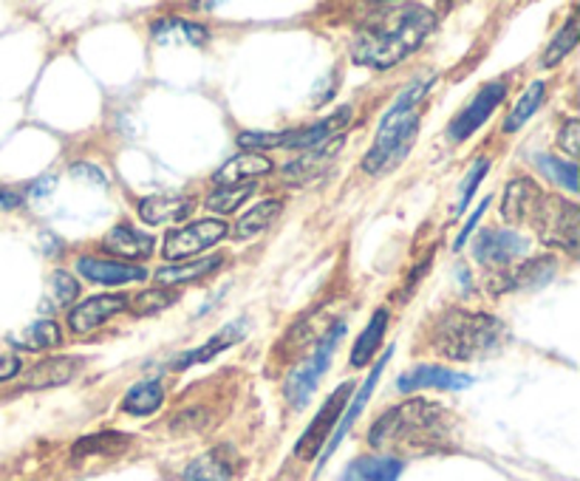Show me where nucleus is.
Instances as JSON below:
<instances>
[{
	"label": "nucleus",
	"mask_w": 580,
	"mask_h": 481,
	"mask_svg": "<svg viewBox=\"0 0 580 481\" xmlns=\"http://www.w3.org/2000/svg\"><path fill=\"white\" fill-rule=\"evenodd\" d=\"M433 29H437L433 9L423 3H386L363 17L354 31L352 60L357 65L386 72L416 49H423Z\"/></svg>",
	"instance_id": "1"
},
{
	"label": "nucleus",
	"mask_w": 580,
	"mask_h": 481,
	"mask_svg": "<svg viewBox=\"0 0 580 481\" xmlns=\"http://www.w3.org/2000/svg\"><path fill=\"white\" fill-rule=\"evenodd\" d=\"M153 37H156L159 43H179V40H185V43L190 46H201L207 43L210 31L204 29V26H196V23H187V21H173V17H167V21H159L156 26H153Z\"/></svg>",
	"instance_id": "29"
},
{
	"label": "nucleus",
	"mask_w": 580,
	"mask_h": 481,
	"mask_svg": "<svg viewBox=\"0 0 580 481\" xmlns=\"http://www.w3.org/2000/svg\"><path fill=\"white\" fill-rule=\"evenodd\" d=\"M343 334H345L343 320H340V324H335V326H329V329H326V334H323V338L315 343L312 354H308L301 366L289 374L287 400L292 403V408H303V405L308 403V396H312V391L317 389V382H320V377L326 374V368H329L331 357H335L337 343L343 340Z\"/></svg>",
	"instance_id": "6"
},
{
	"label": "nucleus",
	"mask_w": 580,
	"mask_h": 481,
	"mask_svg": "<svg viewBox=\"0 0 580 481\" xmlns=\"http://www.w3.org/2000/svg\"><path fill=\"white\" fill-rule=\"evenodd\" d=\"M21 371V357L15 354H0V382L12 380Z\"/></svg>",
	"instance_id": "43"
},
{
	"label": "nucleus",
	"mask_w": 580,
	"mask_h": 481,
	"mask_svg": "<svg viewBox=\"0 0 580 481\" xmlns=\"http://www.w3.org/2000/svg\"><path fill=\"white\" fill-rule=\"evenodd\" d=\"M12 343L17 349H26V352L54 349V345H60V326L54 320H37V324L26 326L17 338H12Z\"/></svg>",
	"instance_id": "30"
},
{
	"label": "nucleus",
	"mask_w": 580,
	"mask_h": 481,
	"mask_svg": "<svg viewBox=\"0 0 580 481\" xmlns=\"http://www.w3.org/2000/svg\"><path fill=\"white\" fill-rule=\"evenodd\" d=\"M504 97H507V86H504V83H488L484 88H479L474 100L467 102V109L458 111V116L451 123V130H447L451 139L462 142V139H467L470 134H476L481 125L488 123L490 114L502 105Z\"/></svg>",
	"instance_id": "9"
},
{
	"label": "nucleus",
	"mask_w": 580,
	"mask_h": 481,
	"mask_svg": "<svg viewBox=\"0 0 580 481\" xmlns=\"http://www.w3.org/2000/svg\"><path fill=\"white\" fill-rule=\"evenodd\" d=\"M102 250L116 255V258L144 261L153 255V238L134 230L128 224H119V227L105 232V238H102Z\"/></svg>",
	"instance_id": "18"
},
{
	"label": "nucleus",
	"mask_w": 580,
	"mask_h": 481,
	"mask_svg": "<svg viewBox=\"0 0 580 481\" xmlns=\"http://www.w3.org/2000/svg\"><path fill=\"white\" fill-rule=\"evenodd\" d=\"M467 385H474L470 377L465 374H456L451 368L442 366H416L411 371H405L396 380V389L400 391H419V389H439V391H462Z\"/></svg>",
	"instance_id": "14"
},
{
	"label": "nucleus",
	"mask_w": 580,
	"mask_h": 481,
	"mask_svg": "<svg viewBox=\"0 0 580 481\" xmlns=\"http://www.w3.org/2000/svg\"><path fill=\"white\" fill-rule=\"evenodd\" d=\"M244 329H247V324H241V320L224 326V329L218 331V334H213V338L201 345V349H196V352H187L185 357H179L176 363H171V368H176V371H185V368L196 366V363H207V359H213L215 354L227 352L229 345H236L238 340H244V334H247Z\"/></svg>",
	"instance_id": "20"
},
{
	"label": "nucleus",
	"mask_w": 580,
	"mask_h": 481,
	"mask_svg": "<svg viewBox=\"0 0 580 481\" xmlns=\"http://www.w3.org/2000/svg\"><path fill=\"white\" fill-rule=\"evenodd\" d=\"M578 46V17H569V21L564 23V29L558 31V35L552 37L550 46H546L544 58H541V63H544V68H552V65H558L560 60L569 54V51Z\"/></svg>",
	"instance_id": "34"
},
{
	"label": "nucleus",
	"mask_w": 580,
	"mask_h": 481,
	"mask_svg": "<svg viewBox=\"0 0 580 481\" xmlns=\"http://www.w3.org/2000/svg\"><path fill=\"white\" fill-rule=\"evenodd\" d=\"M77 273L91 283H105V287H116V283H130V280H144V269L137 264H123V261L111 258H79Z\"/></svg>",
	"instance_id": "17"
},
{
	"label": "nucleus",
	"mask_w": 580,
	"mask_h": 481,
	"mask_svg": "<svg viewBox=\"0 0 580 481\" xmlns=\"http://www.w3.org/2000/svg\"><path fill=\"white\" fill-rule=\"evenodd\" d=\"M229 232L227 224L222 218H201V221H190L179 230H171L165 238V258L167 261H181V258H196L204 250L215 246L224 241Z\"/></svg>",
	"instance_id": "7"
},
{
	"label": "nucleus",
	"mask_w": 580,
	"mask_h": 481,
	"mask_svg": "<svg viewBox=\"0 0 580 481\" xmlns=\"http://www.w3.org/2000/svg\"><path fill=\"white\" fill-rule=\"evenodd\" d=\"M507 338V326L488 312L451 309L430 329V349L447 359H479L499 352Z\"/></svg>",
	"instance_id": "4"
},
{
	"label": "nucleus",
	"mask_w": 580,
	"mask_h": 481,
	"mask_svg": "<svg viewBox=\"0 0 580 481\" xmlns=\"http://www.w3.org/2000/svg\"><path fill=\"white\" fill-rule=\"evenodd\" d=\"M123 312H128V298L125 295H93L68 312V329L77 331V334H88V331L108 324L111 317L123 315Z\"/></svg>",
	"instance_id": "11"
},
{
	"label": "nucleus",
	"mask_w": 580,
	"mask_h": 481,
	"mask_svg": "<svg viewBox=\"0 0 580 481\" xmlns=\"http://www.w3.org/2000/svg\"><path fill=\"white\" fill-rule=\"evenodd\" d=\"M222 266V258H199L193 261V264H171V266H162L156 273V280L162 283V287H181V283H190V280H199L204 278V275H210L213 269H218Z\"/></svg>",
	"instance_id": "27"
},
{
	"label": "nucleus",
	"mask_w": 580,
	"mask_h": 481,
	"mask_svg": "<svg viewBox=\"0 0 580 481\" xmlns=\"http://www.w3.org/2000/svg\"><path fill=\"white\" fill-rule=\"evenodd\" d=\"M255 195V185H227V187H215L213 193L207 195V207L218 216H227V213H236L241 204Z\"/></svg>",
	"instance_id": "33"
},
{
	"label": "nucleus",
	"mask_w": 580,
	"mask_h": 481,
	"mask_svg": "<svg viewBox=\"0 0 580 481\" xmlns=\"http://www.w3.org/2000/svg\"><path fill=\"white\" fill-rule=\"evenodd\" d=\"M273 173V162L261 153H238L229 162H224L218 170L213 173V181L218 187L227 185H255V179Z\"/></svg>",
	"instance_id": "16"
},
{
	"label": "nucleus",
	"mask_w": 580,
	"mask_h": 481,
	"mask_svg": "<svg viewBox=\"0 0 580 481\" xmlns=\"http://www.w3.org/2000/svg\"><path fill=\"white\" fill-rule=\"evenodd\" d=\"M386 329H388V312L380 309L374 312V317L368 320V326L363 329V334L357 338V343H354V352H352V366L354 368H363L368 366L374 359V354H377V349H380L382 338H386Z\"/></svg>",
	"instance_id": "24"
},
{
	"label": "nucleus",
	"mask_w": 580,
	"mask_h": 481,
	"mask_svg": "<svg viewBox=\"0 0 580 481\" xmlns=\"http://www.w3.org/2000/svg\"><path fill=\"white\" fill-rule=\"evenodd\" d=\"M173 303H176V292H171V289L165 287H156V289H144L142 295L134 298V303H128V306H134L137 315H156V312L167 309Z\"/></svg>",
	"instance_id": "37"
},
{
	"label": "nucleus",
	"mask_w": 580,
	"mask_h": 481,
	"mask_svg": "<svg viewBox=\"0 0 580 481\" xmlns=\"http://www.w3.org/2000/svg\"><path fill=\"white\" fill-rule=\"evenodd\" d=\"M130 445V439L123 433H93V436L79 439L74 445V456H93V453H123Z\"/></svg>",
	"instance_id": "35"
},
{
	"label": "nucleus",
	"mask_w": 580,
	"mask_h": 481,
	"mask_svg": "<svg viewBox=\"0 0 580 481\" xmlns=\"http://www.w3.org/2000/svg\"><path fill=\"white\" fill-rule=\"evenodd\" d=\"M49 295L58 306H72L79 295V283L68 273L58 269V273H51L49 278Z\"/></svg>",
	"instance_id": "38"
},
{
	"label": "nucleus",
	"mask_w": 580,
	"mask_h": 481,
	"mask_svg": "<svg viewBox=\"0 0 580 481\" xmlns=\"http://www.w3.org/2000/svg\"><path fill=\"white\" fill-rule=\"evenodd\" d=\"M54 185H58V176H51V173H49V176H43V179L35 181V185H31L29 193H31V195H46Z\"/></svg>",
	"instance_id": "45"
},
{
	"label": "nucleus",
	"mask_w": 580,
	"mask_h": 481,
	"mask_svg": "<svg viewBox=\"0 0 580 481\" xmlns=\"http://www.w3.org/2000/svg\"><path fill=\"white\" fill-rule=\"evenodd\" d=\"M488 207H490V199H484V202H481V204H479V210H476L474 216H470V221H467V227H465V230L458 232V238H456V244H453V246H456V250H462V246H465V244H467V238H470V232H474V230H476V224H479V221H481V216H484V210H488Z\"/></svg>",
	"instance_id": "42"
},
{
	"label": "nucleus",
	"mask_w": 580,
	"mask_h": 481,
	"mask_svg": "<svg viewBox=\"0 0 580 481\" xmlns=\"http://www.w3.org/2000/svg\"><path fill=\"white\" fill-rule=\"evenodd\" d=\"M578 134H580L578 119H569V123H566L564 128H560L558 144H560V151H566V156H578V151H580Z\"/></svg>",
	"instance_id": "41"
},
{
	"label": "nucleus",
	"mask_w": 580,
	"mask_h": 481,
	"mask_svg": "<svg viewBox=\"0 0 580 481\" xmlns=\"http://www.w3.org/2000/svg\"><path fill=\"white\" fill-rule=\"evenodd\" d=\"M287 137L289 130H283V134H252V130H247L238 137V144L247 151H273V148H283Z\"/></svg>",
	"instance_id": "40"
},
{
	"label": "nucleus",
	"mask_w": 580,
	"mask_h": 481,
	"mask_svg": "<svg viewBox=\"0 0 580 481\" xmlns=\"http://www.w3.org/2000/svg\"><path fill=\"white\" fill-rule=\"evenodd\" d=\"M343 144H345V139L337 137L326 144H317V148H312V151H303V156H298L294 162L283 165L280 176H283L287 185H308V181L320 179L323 173L329 170L331 162L340 156Z\"/></svg>",
	"instance_id": "10"
},
{
	"label": "nucleus",
	"mask_w": 580,
	"mask_h": 481,
	"mask_svg": "<svg viewBox=\"0 0 580 481\" xmlns=\"http://www.w3.org/2000/svg\"><path fill=\"white\" fill-rule=\"evenodd\" d=\"M430 86H433V79H416L396 97L391 111L380 119L377 139L363 159V170L371 173V176H382V173L394 170L402 159L408 156L416 128H419V105H423Z\"/></svg>",
	"instance_id": "3"
},
{
	"label": "nucleus",
	"mask_w": 580,
	"mask_h": 481,
	"mask_svg": "<svg viewBox=\"0 0 580 481\" xmlns=\"http://www.w3.org/2000/svg\"><path fill=\"white\" fill-rule=\"evenodd\" d=\"M349 394H352V382H343V385H340V389H337L335 394L326 400V403H323V408L317 410V417L308 422L306 433H303L298 447H294V453H298L301 459H315L317 451L329 445V436H331V431H335V425L340 422V417H343V408H345V403H349Z\"/></svg>",
	"instance_id": "8"
},
{
	"label": "nucleus",
	"mask_w": 580,
	"mask_h": 481,
	"mask_svg": "<svg viewBox=\"0 0 580 481\" xmlns=\"http://www.w3.org/2000/svg\"><path fill=\"white\" fill-rule=\"evenodd\" d=\"M349 123H352V105H343V109L335 111V114L326 116V119H320V123L312 125V128L289 130L283 148H289V151H312L317 144H326L340 137V134L349 128Z\"/></svg>",
	"instance_id": "13"
},
{
	"label": "nucleus",
	"mask_w": 580,
	"mask_h": 481,
	"mask_svg": "<svg viewBox=\"0 0 580 481\" xmlns=\"http://www.w3.org/2000/svg\"><path fill=\"white\" fill-rule=\"evenodd\" d=\"M453 436V419L442 405L408 400L388 408L368 431V445L394 453L444 451Z\"/></svg>",
	"instance_id": "2"
},
{
	"label": "nucleus",
	"mask_w": 580,
	"mask_h": 481,
	"mask_svg": "<svg viewBox=\"0 0 580 481\" xmlns=\"http://www.w3.org/2000/svg\"><path fill=\"white\" fill-rule=\"evenodd\" d=\"M402 461L391 456H363L345 470V481H396Z\"/></svg>",
	"instance_id": "23"
},
{
	"label": "nucleus",
	"mask_w": 580,
	"mask_h": 481,
	"mask_svg": "<svg viewBox=\"0 0 580 481\" xmlns=\"http://www.w3.org/2000/svg\"><path fill=\"white\" fill-rule=\"evenodd\" d=\"M79 368V359L74 357H51L46 359V363H40V366H35L29 371V385L31 389H51V385H63V382H68L77 374Z\"/></svg>",
	"instance_id": "25"
},
{
	"label": "nucleus",
	"mask_w": 580,
	"mask_h": 481,
	"mask_svg": "<svg viewBox=\"0 0 580 481\" xmlns=\"http://www.w3.org/2000/svg\"><path fill=\"white\" fill-rule=\"evenodd\" d=\"M535 230L538 238L550 246H558V250L575 255L580 244V210L578 204L569 202V199H560V195H544L541 204L535 210Z\"/></svg>",
	"instance_id": "5"
},
{
	"label": "nucleus",
	"mask_w": 580,
	"mask_h": 481,
	"mask_svg": "<svg viewBox=\"0 0 580 481\" xmlns=\"http://www.w3.org/2000/svg\"><path fill=\"white\" fill-rule=\"evenodd\" d=\"M527 250H530V241H524L518 232L493 230L484 232L479 244H476V261L484 266H502L504 269V266L521 258Z\"/></svg>",
	"instance_id": "12"
},
{
	"label": "nucleus",
	"mask_w": 580,
	"mask_h": 481,
	"mask_svg": "<svg viewBox=\"0 0 580 481\" xmlns=\"http://www.w3.org/2000/svg\"><path fill=\"white\" fill-rule=\"evenodd\" d=\"M544 91H546L544 83H538L535 79V83H532V86L521 93V100L513 105L509 116L504 119V134H516V130L521 128V125L527 123V119H530L538 109H541V102H544Z\"/></svg>",
	"instance_id": "31"
},
{
	"label": "nucleus",
	"mask_w": 580,
	"mask_h": 481,
	"mask_svg": "<svg viewBox=\"0 0 580 481\" xmlns=\"http://www.w3.org/2000/svg\"><path fill=\"white\" fill-rule=\"evenodd\" d=\"M196 210V199L190 195H148L139 202V218L144 224L181 221Z\"/></svg>",
	"instance_id": "19"
},
{
	"label": "nucleus",
	"mask_w": 580,
	"mask_h": 481,
	"mask_svg": "<svg viewBox=\"0 0 580 481\" xmlns=\"http://www.w3.org/2000/svg\"><path fill=\"white\" fill-rule=\"evenodd\" d=\"M544 193L538 187L535 179H513L507 187H504V199H502V216L513 224H521L527 218L535 216L538 204H541Z\"/></svg>",
	"instance_id": "15"
},
{
	"label": "nucleus",
	"mask_w": 580,
	"mask_h": 481,
	"mask_svg": "<svg viewBox=\"0 0 580 481\" xmlns=\"http://www.w3.org/2000/svg\"><path fill=\"white\" fill-rule=\"evenodd\" d=\"M490 170V162L488 159H479L474 167H470V173H467V179L462 181V190H458V216L465 213V207L470 204V199H474L476 187L481 185V179H484V173Z\"/></svg>",
	"instance_id": "39"
},
{
	"label": "nucleus",
	"mask_w": 580,
	"mask_h": 481,
	"mask_svg": "<svg viewBox=\"0 0 580 481\" xmlns=\"http://www.w3.org/2000/svg\"><path fill=\"white\" fill-rule=\"evenodd\" d=\"M280 210H283V204H280L278 199H266V202L255 204L250 213H244V216L238 218L236 230L232 232H236L238 241H247V238L259 236V232H264L266 227L280 216Z\"/></svg>",
	"instance_id": "28"
},
{
	"label": "nucleus",
	"mask_w": 580,
	"mask_h": 481,
	"mask_svg": "<svg viewBox=\"0 0 580 481\" xmlns=\"http://www.w3.org/2000/svg\"><path fill=\"white\" fill-rule=\"evenodd\" d=\"M391 352H394V349H388V352L382 354L380 366H377L371 374H368L366 385H363V389H360V394L354 396L352 408L345 410V417H340V425H337V431L331 433V442H329V445H326V456H329V453L335 451L337 445H340V439H343L345 433H349V428H352V425H354V419L360 417V410H363V408H366V405H368V400H371L374 385H377V382H380V374H382V368H386V363H388V357H391Z\"/></svg>",
	"instance_id": "22"
},
{
	"label": "nucleus",
	"mask_w": 580,
	"mask_h": 481,
	"mask_svg": "<svg viewBox=\"0 0 580 481\" xmlns=\"http://www.w3.org/2000/svg\"><path fill=\"white\" fill-rule=\"evenodd\" d=\"M538 167L546 173L558 187H566L569 193H578V167L558 156H538Z\"/></svg>",
	"instance_id": "36"
},
{
	"label": "nucleus",
	"mask_w": 580,
	"mask_h": 481,
	"mask_svg": "<svg viewBox=\"0 0 580 481\" xmlns=\"http://www.w3.org/2000/svg\"><path fill=\"white\" fill-rule=\"evenodd\" d=\"M162 403H165V389H162V382L148 380L134 385V389L125 394L123 408L128 410V414H134V417H151V414H156V410L162 408Z\"/></svg>",
	"instance_id": "26"
},
{
	"label": "nucleus",
	"mask_w": 580,
	"mask_h": 481,
	"mask_svg": "<svg viewBox=\"0 0 580 481\" xmlns=\"http://www.w3.org/2000/svg\"><path fill=\"white\" fill-rule=\"evenodd\" d=\"M185 481H232V470L218 453H204L185 467Z\"/></svg>",
	"instance_id": "32"
},
{
	"label": "nucleus",
	"mask_w": 580,
	"mask_h": 481,
	"mask_svg": "<svg viewBox=\"0 0 580 481\" xmlns=\"http://www.w3.org/2000/svg\"><path fill=\"white\" fill-rule=\"evenodd\" d=\"M21 195L17 193H12V190H3V187H0V213H7V210H17L21 207Z\"/></svg>",
	"instance_id": "44"
},
{
	"label": "nucleus",
	"mask_w": 580,
	"mask_h": 481,
	"mask_svg": "<svg viewBox=\"0 0 580 481\" xmlns=\"http://www.w3.org/2000/svg\"><path fill=\"white\" fill-rule=\"evenodd\" d=\"M552 275H555V261H552L550 255H544V258L521 264L516 273H504L502 278H499V283H502L504 292H509V289H530L552 280Z\"/></svg>",
	"instance_id": "21"
},
{
	"label": "nucleus",
	"mask_w": 580,
	"mask_h": 481,
	"mask_svg": "<svg viewBox=\"0 0 580 481\" xmlns=\"http://www.w3.org/2000/svg\"><path fill=\"white\" fill-rule=\"evenodd\" d=\"M72 170H74V173H83V170H86V176H88V179L100 181V185H105V181H108L105 176H102V173L97 170V167H91V165H74Z\"/></svg>",
	"instance_id": "46"
}]
</instances>
